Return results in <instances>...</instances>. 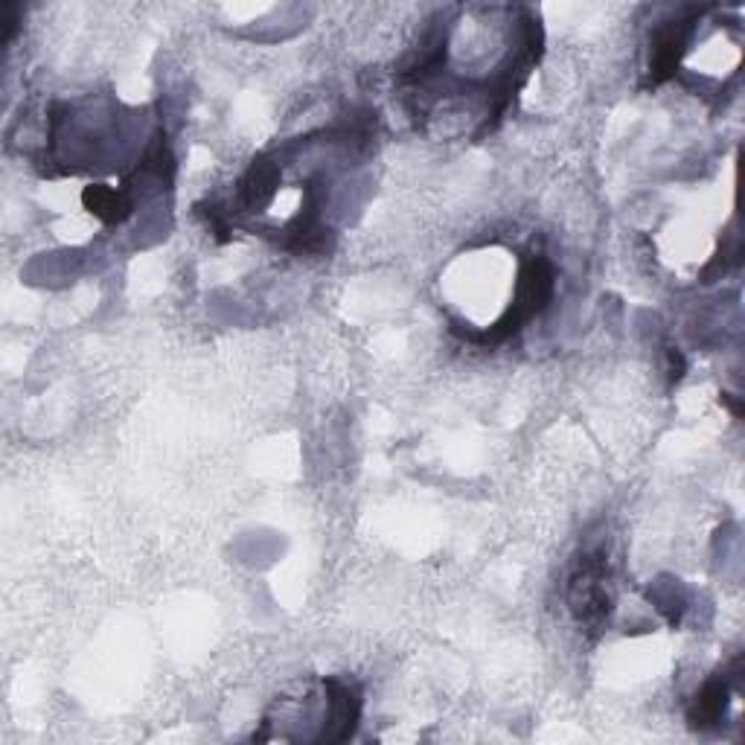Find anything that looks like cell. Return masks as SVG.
<instances>
[{"mask_svg":"<svg viewBox=\"0 0 745 745\" xmlns=\"http://www.w3.org/2000/svg\"><path fill=\"white\" fill-rule=\"evenodd\" d=\"M568 606L576 624L585 629H603L612 615V589H608V562L600 551L580 557L574 574L568 580Z\"/></svg>","mask_w":745,"mask_h":745,"instance_id":"obj_1","label":"cell"},{"mask_svg":"<svg viewBox=\"0 0 745 745\" xmlns=\"http://www.w3.org/2000/svg\"><path fill=\"white\" fill-rule=\"evenodd\" d=\"M667 361H670V367H667V372H670V379L672 381H679L681 376H684V356H681V349H676V347H670L667 349Z\"/></svg>","mask_w":745,"mask_h":745,"instance_id":"obj_4","label":"cell"},{"mask_svg":"<svg viewBox=\"0 0 745 745\" xmlns=\"http://www.w3.org/2000/svg\"><path fill=\"white\" fill-rule=\"evenodd\" d=\"M82 204L88 207L94 216H99L108 225H120L131 216L134 210V202L129 198L126 190H114V186H85V193H82Z\"/></svg>","mask_w":745,"mask_h":745,"instance_id":"obj_3","label":"cell"},{"mask_svg":"<svg viewBox=\"0 0 745 745\" xmlns=\"http://www.w3.org/2000/svg\"><path fill=\"white\" fill-rule=\"evenodd\" d=\"M728 681L716 676V679H708L702 684V690L697 693V699L690 702L688 720L693 728L705 731V728H716L725 716V708H728Z\"/></svg>","mask_w":745,"mask_h":745,"instance_id":"obj_2","label":"cell"}]
</instances>
